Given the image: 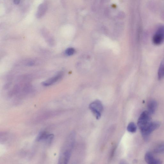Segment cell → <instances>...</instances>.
<instances>
[{
  "label": "cell",
  "mask_w": 164,
  "mask_h": 164,
  "mask_svg": "<svg viewBox=\"0 0 164 164\" xmlns=\"http://www.w3.org/2000/svg\"><path fill=\"white\" fill-rule=\"evenodd\" d=\"M119 164H129L128 163L124 160H122Z\"/></svg>",
  "instance_id": "15"
},
{
  "label": "cell",
  "mask_w": 164,
  "mask_h": 164,
  "mask_svg": "<svg viewBox=\"0 0 164 164\" xmlns=\"http://www.w3.org/2000/svg\"><path fill=\"white\" fill-rule=\"evenodd\" d=\"M20 1H18V0H16V1H14V3L15 4H18L19 3Z\"/></svg>",
  "instance_id": "17"
},
{
  "label": "cell",
  "mask_w": 164,
  "mask_h": 164,
  "mask_svg": "<svg viewBox=\"0 0 164 164\" xmlns=\"http://www.w3.org/2000/svg\"><path fill=\"white\" fill-rule=\"evenodd\" d=\"M158 107V103L156 101L152 100L149 101L147 105V111L151 115L154 114Z\"/></svg>",
  "instance_id": "8"
},
{
  "label": "cell",
  "mask_w": 164,
  "mask_h": 164,
  "mask_svg": "<svg viewBox=\"0 0 164 164\" xmlns=\"http://www.w3.org/2000/svg\"><path fill=\"white\" fill-rule=\"evenodd\" d=\"M156 153H162L164 152V143H161L156 146L154 149Z\"/></svg>",
  "instance_id": "11"
},
{
  "label": "cell",
  "mask_w": 164,
  "mask_h": 164,
  "mask_svg": "<svg viewBox=\"0 0 164 164\" xmlns=\"http://www.w3.org/2000/svg\"><path fill=\"white\" fill-rule=\"evenodd\" d=\"M34 64V63L33 61H30L27 64V65L29 66H32Z\"/></svg>",
  "instance_id": "16"
},
{
  "label": "cell",
  "mask_w": 164,
  "mask_h": 164,
  "mask_svg": "<svg viewBox=\"0 0 164 164\" xmlns=\"http://www.w3.org/2000/svg\"><path fill=\"white\" fill-rule=\"evenodd\" d=\"M158 77L159 80H161L164 77V58L161 61L159 66Z\"/></svg>",
  "instance_id": "9"
},
{
  "label": "cell",
  "mask_w": 164,
  "mask_h": 164,
  "mask_svg": "<svg viewBox=\"0 0 164 164\" xmlns=\"http://www.w3.org/2000/svg\"><path fill=\"white\" fill-rule=\"evenodd\" d=\"M89 108L92 112L97 119H99L103 110V107L101 102L99 100H96L90 104Z\"/></svg>",
  "instance_id": "3"
},
{
  "label": "cell",
  "mask_w": 164,
  "mask_h": 164,
  "mask_svg": "<svg viewBox=\"0 0 164 164\" xmlns=\"http://www.w3.org/2000/svg\"><path fill=\"white\" fill-rule=\"evenodd\" d=\"M152 42L156 46H159L164 42V25H159L152 38Z\"/></svg>",
  "instance_id": "2"
},
{
  "label": "cell",
  "mask_w": 164,
  "mask_h": 164,
  "mask_svg": "<svg viewBox=\"0 0 164 164\" xmlns=\"http://www.w3.org/2000/svg\"><path fill=\"white\" fill-rule=\"evenodd\" d=\"M75 52L74 49L72 48H68L65 51V53L68 56H71L73 55Z\"/></svg>",
  "instance_id": "14"
},
{
  "label": "cell",
  "mask_w": 164,
  "mask_h": 164,
  "mask_svg": "<svg viewBox=\"0 0 164 164\" xmlns=\"http://www.w3.org/2000/svg\"><path fill=\"white\" fill-rule=\"evenodd\" d=\"M63 76L62 72H60L57 75L52 77L42 83V84L44 86H49L56 83L60 79H61Z\"/></svg>",
  "instance_id": "7"
},
{
  "label": "cell",
  "mask_w": 164,
  "mask_h": 164,
  "mask_svg": "<svg viewBox=\"0 0 164 164\" xmlns=\"http://www.w3.org/2000/svg\"><path fill=\"white\" fill-rule=\"evenodd\" d=\"M151 115L148 112L146 111H143L141 114L137 123L140 130L151 122Z\"/></svg>",
  "instance_id": "4"
},
{
  "label": "cell",
  "mask_w": 164,
  "mask_h": 164,
  "mask_svg": "<svg viewBox=\"0 0 164 164\" xmlns=\"http://www.w3.org/2000/svg\"><path fill=\"white\" fill-rule=\"evenodd\" d=\"M47 9V5L45 4L41 5L39 7L38 13H37V16L40 17L43 15V14L45 12Z\"/></svg>",
  "instance_id": "13"
},
{
  "label": "cell",
  "mask_w": 164,
  "mask_h": 164,
  "mask_svg": "<svg viewBox=\"0 0 164 164\" xmlns=\"http://www.w3.org/2000/svg\"><path fill=\"white\" fill-rule=\"evenodd\" d=\"M137 127L135 123L131 122L128 125L127 127V130L129 132L131 133H134L136 132Z\"/></svg>",
  "instance_id": "12"
},
{
  "label": "cell",
  "mask_w": 164,
  "mask_h": 164,
  "mask_svg": "<svg viewBox=\"0 0 164 164\" xmlns=\"http://www.w3.org/2000/svg\"><path fill=\"white\" fill-rule=\"evenodd\" d=\"M50 134L46 132H41L39 134V135L37 137L36 140L37 141H45L48 139Z\"/></svg>",
  "instance_id": "10"
},
{
  "label": "cell",
  "mask_w": 164,
  "mask_h": 164,
  "mask_svg": "<svg viewBox=\"0 0 164 164\" xmlns=\"http://www.w3.org/2000/svg\"><path fill=\"white\" fill-rule=\"evenodd\" d=\"M160 123L158 122H151L142 129L140 130L142 135L146 141L150 137L151 133L158 129L160 126Z\"/></svg>",
  "instance_id": "1"
},
{
  "label": "cell",
  "mask_w": 164,
  "mask_h": 164,
  "mask_svg": "<svg viewBox=\"0 0 164 164\" xmlns=\"http://www.w3.org/2000/svg\"><path fill=\"white\" fill-rule=\"evenodd\" d=\"M145 159L148 164H162V163L161 160L155 158L153 154L150 152L146 153Z\"/></svg>",
  "instance_id": "6"
},
{
  "label": "cell",
  "mask_w": 164,
  "mask_h": 164,
  "mask_svg": "<svg viewBox=\"0 0 164 164\" xmlns=\"http://www.w3.org/2000/svg\"><path fill=\"white\" fill-rule=\"evenodd\" d=\"M70 151L68 150H64L60 155L58 164H67L70 157Z\"/></svg>",
  "instance_id": "5"
}]
</instances>
